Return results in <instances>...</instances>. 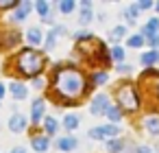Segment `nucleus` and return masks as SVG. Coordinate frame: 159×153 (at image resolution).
I'll list each match as a JSON object with an SVG mask.
<instances>
[{
	"label": "nucleus",
	"instance_id": "f03ea898",
	"mask_svg": "<svg viewBox=\"0 0 159 153\" xmlns=\"http://www.w3.org/2000/svg\"><path fill=\"white\" fill-rule=\"evenodd\" d=\"M18 66L26 77L35 79V74H39V70L44 68V57L37 50H22L18 57Z\"/></svg>",
	"mask_w": 159,
	"mask_h": 153
},
{
	"label": "nucleus",
	"instance_id": "4be33fe9",
	"mask_svg": "<svg viewBox=\"0 0 159 153\" xmlns=\"http://www.w3.org/2000/svg\"><path fill=\"white\" fill-rule=\"evenodd\" d=\"M107 116H109L113 122L120 120V116H122V114H120V107H109V109H107Z\"/></svg>",
	"mask_w": 159,
	"mask_h": 153
},
{
	"label": "nucleus",
	"instance_id": "f8f14e48",
	"mask_svg": "<svg viewBox=\"0 0 159 153\" xmlns=\"http://www.w3.org/2000/svg\"><path fill=\"white\" fill-rule=\"evenodd\" d=\"M33 149L35 151H46L48 149V138L46 136H35L33 138Z\"/></svg>",
	"mask_w": 159,
	"mask_h": 153
},
{
	"label": "nucleus",
	"instance_id": "473e14b6",
	"mask_svg": "<svg viewBox=\"0 0 159 153\" xmlns=\"http://www.w3.org/2000/svg\"><path fill=\"white\" fill-rule=\"evenodd\" d=\"M2 96H5V85L0 83V98H2Z\"/></svg>",
	"mask_w": 159,
	"mask_h": 153
},
{
	"label": "nucleus",
	"instance_id": "393cba45",
	"mask_svg": "<svg viewBox=\"0 0 159 153\" xmlns=\"http://www.w3.org/2000/svg\"><path fill=\"white\" fill-rule=\"evenodd\" d=\"M148 44H150L152 48H159V33H157V35H150V37H148Z\"/></svg>",
	"mask_w": 159,
	"mask_h": 153
},
{
	"label": "nucleus",
	"instance_id": "7c9ffc66",
	"mask_svg": "<svg viewBox=\"0 0 159 153\" xmlns=\"http://www.w3.org/2000/svg\"><path fill=\"white\" fill-rule=\"evenodd\" d=\"M137 153H150V149H148V146H139Z\"/></svg>",
	"mask_w": 159,
	"mask_h": 153
},
{
	"label": "nucleus",
	"instance_id": "f257e3e1",
	"mask_svg": "<svg viewBox=\"0 0 159 153\" xmlns=\"http://www.w3.org/2000/svg\"><path fill=\"white\" fill-rule=\"evenodd\" d=\"M55 88L61 96L66 98H79L85 90V79L79 70L74 68H61L57 72V81H55Z\"/></svg>",
	"mask_w": 159,
	"mask_h": 153
},
{
	"label": "nucleus",
	"instance_id": "9b49d317",
	"mask_svg": "<svg viewBox=\"0 0 159 153\" xmlns=\"http://www.w3.org/2000/svg\"><path fill=\"white\" fill-rule=\"evenodd\" d=\"M139 59H142V64H144V66H152V64H157V61H159V50H148V53H144Z\"/></svg>",
	"mask_w": 159,
	"mask_h": 153
},
{
	"label": "nucleus",
	"instance_id": "ddd939ff",
	"mask_svg": "<svg viewBox=\"0 0 159 153\" xmlns=\"http://www.w3.org/2000/svg\"><path fill=\"white\" fill-rule=\"evenodd\" d=\"M57 146H59L61 151H72V149L76 146V138H61V140L57 142Z\"/></svg>",
	"mask_w": 159,
	"mask_h": 153
},
{
	"label": "nucleus",
	"instance_id": "1a4fd4ad",
	"mask_svg": "<svg viewBox=\"0 0 159 153\" xmlns=\"http://www.w3.org/2000/svg\"><path fill=\"white\" fill-rule=\"evenodd\" d=\"M144 127L148 129V133L159 136V118H157V116H148V118L144 120Z\"/></svg>",
	"mask_w": 159,
	"mask_h": 153
},
{
	"label": "nucleus",
	"instance_id": "39448f33",
	"mask_svg": "<svg viewBox=\"0 0 159 153\" xmlns=\"http://www.w3.org/2000/svg\"><path fill=\"white\" fill-rule=\"evenodd\" d=\"M89 109H92V114H94V116L107 114V109H109V96H107V94H98V96H94V101H92Z\"/></svg>",
	"mask_w": 159,
	"mask_h": 153
},
{
	"label": "nucleus",
	"instance_id": "a878e982",
	"mask_svg": "<svg viewBox=\"0 0 159 153\" xmlns=\"http://www.w3.org/2000/svg\"><path fill=\"white\" fill-rule=\"evenodd\" d=\"M155 2H150V0H142V2H137V7L135 9H150Z\"/></svg>",
	"mask_w": 159,
	"mask_h": 153
},
{
	"label": "nucleus",
	"instance_id": "2f4dec72",
	"mask_svg": "<svg viewBox=\"0 0 159 153\" xmlns=\"http://www.w3.org/2000/svg\"><path fill=\"white\" fill-rule=\"evenodd\" d=\"M11 153H26V151H24V149H22V146H16V149H13V151H11Z\"/></svg>",
	"mask_w": 159,
	"mask_h": 153
},
{
	"label": "nucleus",
	"instance_id": "412c9836",
	"mask_svg": "<svg viewBox=\"0 0 159 153\" xmlns=\"http://www.w3.org/2000/svg\"><path fill=\"white\" fill-rule=\"evenodd\" d=\"M124 33H126V29H124V26H118V29H113V31H111V42H118V40H120Z\"/></svg>",
	"mask_w": 159,
	"mask_h": 153
},
{
	"label": "nucleus",
	"instance_id": "6e6552de",
	"mask_svg": "<svg viewBox=\"0 0 159 153\" xmlns=\"http://www.w3.org/2000/svg\"><path fill=\"white\" fill-rule=\"evenodd\" d=\"M157 33H159V20L152 18V20H148V24L142 29V37H150V35H157Z\"/></svg>",
	"mask_w": 159,
	"mask_h": 153
},
{
	"label": "nucleus",
	"instance_id": "9d476101",
	"mask_svg": "<svg viewBox=\"0 0 159 153\" xmlns=\"http://www.w3.org/2000/svg\"><path fill=\"white\" fill-rule=\"evenodd\" d=\"M11 94H13V98H20V101H22V98H26L29 92H26V88H24L22 83L13 81V83H11Z\"/></svg>",
	"mask_w": 159,
	"mask_h": 153
},
{
	"label": "nucleus",
	"instance_id": "f3484780",
	"mask_svg": "<svg viewBox=\"0 0 159 153\" xmlns=\"http://www.w3.org/2000/svg\"><path fill=\"white\" fill-rule=\"evenodd\" d=\"M44 127H46V133H55L57 129H59V122H57V118H44Z\"/></svg>",
	"mask_w": 159,
	"mask_h": 153
},
{
	"label": "nucleus",
	"instance_id": "7ed1b4c3",
	"mask_svg": "<svg viewBox=\"0 0 159 153\" xmlns=\"http://www.w3.org/2000/svg\"><path fill=\"white\" fill-rule=\"evenodd\" d=\"M118 103H120V107H124L126 112H135L137 109V92H135V88L131 85V83H126V85H122L120 90H118Z\"/></svg>",
	"mask_w": 159,
	"mask_h": 153
},
{
	"label": "nucleus",
	"instance_id": "a211bd4d",
	"mask_svg": "<svg viewBox=\"0 0 159 153\" xmlns=\"http://www.w3.org/2000/svg\"><path fill=\"white\" fill-rule=\"evenodd\" d=\"M124 146H122V142L120 140H107V151L109 153H120Z\"/></svg>",
	"mask_w": 159,
	"mask_h": 153
},
{
	"label": "nucleus",
	"instance_id": "0eeeda50",
	"mask_svg": "<svg viewBox=\"0 0 159 153\" xmlns=\"http://www.w3.org/2000/svg\"><path fill=\"white\" fill-rule=\"evenodd\" d=\"M44 107H46L44 98H35V101H33V112H31V118H33L35 122H39V120L44 118Z\"/></svg>",
	"mask_w": 159,
	"mask_h": 153
},
{
	"label": "nucleus",
	"instance_id": "4468645a",
	"mask_svg": "<svg viewBox=\"0 0 159 153\" xmlns=\"http://www.w3.org/2000/svg\"><path fill=\"white\" fill-rule=\"evenodd\" d=\"M26 40H29L31 44H39V42H42V31H39L37 26L29 29V33H26Z\"/></svg>",
	"mask_w": 159,
	"mask_h": 153
},
{
	"label": "nucleus",
	"instance_id": "2eb2a0df",
	"mask_svg": "<svg viewBox=\"0 0 159 153\" xmlns=\"http://www.w3.org/2000/svg\"><path fill=\"white\" fill-rule=\"evenodd\" d=\"M29 11H31V2H20V7L16 11V20H24L29 16Z\"/></svg>",
	"mask_w": 159,
	"mask_h": 153
},
{
	"label": "nucleus",
	"instance_id": "6ab92c4d",
	"mask_svg": "<svg viewBox=\"0 0 159 153\" xmlns=\"http://www.w3.org/2000/svg\"><path fill=\"white\" fill-rule=\"evenodd\" d=\"M144 42H146V40H144V37H142V35H131V37H129V42H126V44H129V46H131V48H139V46H142V44H144Z\"/></svg>",
	"mask_w": 159,
	"mask_h": 153
},
{
	"label": "nucleus",
	"instance_id": "423d86ee",
	"mask_svg": "<svg viewBox=\"0 0 159 153\" xmlns=\"http://www.w3.org/2000/svg\"><path fill=\"white\" fill-rule=\"evenodd\" d=\"M9 129H11L13 133H22V131L26 129V118H24L22 114H13V116L9 118Z\"/></svg>",
	"mask_w": 159,
	"mask_h": 153
},
{
	"label": "nucleus",
	"instance_id": "c756f323",
	"mask_svg": "<svg viewBox=\"0 0 159 153\" xmlns=\"http://www.w3.org/2000/svg\"><path fill=\"white\" fill-rule=\"evenodd\" d=\"M11 5H18V2H11V0H5V2H0V7H11Z\"/></svg>",
	"mask_w": 159,
	"mask_h": 153
},
{
	"label": "nucleus",
	"instance_id": "dca6fc26",
	"mask_svg": "<svg viewBox=\"0 0 159 153\" xmlns=\"http://www.w3.org/2000/svg\"><path fill=\"white\" fill-rule=\"evenodd\" d=\"M76 125H79V116H76V114H68V116L63 118V127H66V129L72 131V129H76Z\"/></svg>",
	"mask_w": 159,
	"mask_h": 153
},
{
	"label": "nucleus",
	"instance_id": "c85d7f7f",
	"mask_svg": "<svg viewBox=\"0 0 159 153\" xmlns=\"http://www.w3.org/2000/svg\"><path fill=\"white\" fill-rule=\"evenodd\" d=\"M33 85H35V88H44V79L35 77V79H33Z\"/></svg>",
	"mask_w": 159,
	"mask_h": 153
},
{
	"label": "nucleus",
	"instance_id": "b1692460",
	"mask_svg": "<svg viewBox=\"0 0 159 153\" xmlns=\"http://www.w3.org/2000/svg\"><path fill=\"white\" fill-rule=\"evenodd\" d=\"M111 57H113L116 61H122V59H124V50H122L120 46H116V48L111 50Z\"/></svg>",
	"mask_w": 159,
	"mask_h": 153
},
{
	"label": "nucleus",
	"instance_id": "aec40b11",
	"mask_svg": "<svg viewBox=\"0 0 159 153\" xmlns=\"http://www.w3.org/2000/svg\"><path fill=\"white\" fill-rule=\"evenodd\" d=\"M72 9H74L72 0H61V2H59V11L61 13H72Z\"/></svg>",
	"mask_w": 159,
	"mask_h": 153
},
{
	"label": "nucleus",
	"instance_id": "72a5a7b5",
	"mask_svg": "<svg viewBox=\"0 0 159 153\" xmlns=\"http://www.w3.org/2000/svg\"><path fill=\"white\" fill-rule=\"evenodd\" d=\"M155 7H157V11H159V2H157V5H155Z\"/></svg>",
	"mask_w": 159,
	"mask_h": 153
},
{
	"label": "nucleus",
	"instance_id": "5701e85b",
	"mask_svg": "<svg viewBox=\"0 0 159 153\" xmlns=\"http://www.w3.org/2000/svg\"><path fill=\"white\" fill-rule=\"evenodd\" d=\"M35 9H37V13L46 16L48 13V2H46V0H39V2H35Z\"/></svg>",
	"mask_w": 159,
	"mask_h": 153
},
{
	"label": "nucleus",
	"instance_id": "cd10ccee",
	"mask_svg": "<svg viewBox=\"0 0 159 153\" xmlns=\"http://www.w3.org/2000/svg\"><path fill=\"white\" fill-rule=\"evenodd\" d=\"M105 81H107V74L105 72H98L96 74V83H105Z\"/></svg>",
	"mask_w": 159,
	"mask_h": 153
},
{
	"label": "nucleus",
	"instance_id": "20e7f679",
	"mask_svg": "<svg viewBox=\"0 0 159 153\" xmlns=\"http://www.w3.org/2000/svg\"><path fill=\"white\" fill-rule=\"evenodd\" d=\"M120 133V127L116 125H102V127H96L89 131V138L94 140H100V138H111V136H118Z\"/></svg>",
	"mask_w": 159,
	"mask_h": 153
},
{
	"label": "nucleus",
	"instance_id": "bb28decb",
	"mask_svg": "<svg viewBox=\"0 0 159 153\" xmlns=\"http://www.w3.org/2000/svg\"><path fill=\"white\" fill-rule=\"evenodd\" d=\"M46 40H48V42H46V48H52V44H55V31H50Z\"/></svg>",
	"mask_w": 159,
	"mask_h": 153
}]
</instances>
